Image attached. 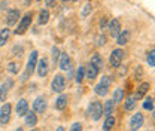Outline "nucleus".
<instances>
[{
	"mask_svg": "<svg viewBox=\"0 0 155 131\" xmlns=\"http://www.w3.org/2000/svg\"><path fill=\"white\" fill-rule=\"evenodd\" d=\"M84 77H85V66H79L76 70V76H75V80H76V84H82V80H84Z\"/></svg>",
	"mask_w": 155,
	"mask_h": 131,
	"instance_id": "nucleus-27",
	"label": "nucleus"
},
{
	"mask_svg": "<svg viewBox=\"0 0 155 131\" xmlns=\"http://www.w3.org/2000/svg\"><path fill=\"white\" fill-rule=\"evenodd\" d=\"M91 12H93V5H91V3H85L84 8H82V17L87 18Z\"/></svg>",
	"mask_w": 155,
	"mask_h": 131,
	"instance_id": "nucleus-32",
	"label": "nucleus"
},
{
	"mask_svg": "<svg viewBox=\"0 0 155 131\" xmlns=\"http://www.w3.org/2000/svg\"><path fill=\"white\" fill-rule=\"evenodd\" d=\"M124 55H125V52H124L121 48L114 49V51L110 52V57H109V63H110V66H112L114 69L121 67V63H122V60H124Z\"/></svg>",
	"mask_w": 155,
	"mask_h": 131,
	"instance_id": "nucleus-4",
	"label": "nucleus"
},
{
	"mask_svg": "<svg viewBox=\"0 0 155 131\" xmlns=\"http://www.w3.org/2000/svg\"><path fill=\"white\" fill-rule=\"evenodd\" d=\"M22 51H24V49H22V46H21V45H15V46H14V48H12V54H14V55H22Z\"/></svg>",
	"mask_w": 155,
	"mask_h": 131,
	"instance_id": "nucleus-36",
	"label": "nucleus"
},
{
	"mask_svg": "<svg viewBox=\"0 0 155 131\" xmlns=\"http://www.w3.org/2000/svg\"><path fill=\"white\" fill-rule=\"evenodd\" d=\"M15 109H17V115H18L19 118L25 116V113L28 112V103H27V100H24V98H19L18 101H17V106H15Z\"/></svg>",
	"mask_w": 155,
	"mask_h": 131,
	"instance_id": "nucleus-14",
	"label": "nucleus"
},
{
	"mask_svg": "<svg viewBox=\"0 0 155 131\" xmlns=\"http://www.w3.org/2000/svg\"><path fill=\"white\" fill-rule=\"evenodd\" d=\"M51 57H52V63L57 64L58 58H60V49H58L57 46H52V49H51Z\"/></svg>",
	"mask_w": 155,
	"mask_h": 131,
	"instance_id": "nucleus-33",
	"label": "nucleus"
},
{
	"mask_svg": "<svg viewBox=\"0 0 155 131\" xmlns=\"http://www.w3.org/2000/svg\"><path fill=\"white\" fill-rule=\"evenodd\" d=\"M124 97H125V94H124V90L122 88H116L115 91H114V98H112V101L114 103H121L122 100H124Z\"/></svg>",
	"mask_w": 155,
	"mask_h": 131,
	"instance_id": "nucleus-26",
	"label": "nucleus"
},
{
	"mask_svg": "<svg viewBox=\"0 0 155 131\" xmlns=\"http://www.w3.org/2000/svg\"><path fill=\"white\" fill-rule=\"evenodd\" d=\"M146 61H148L149 67H154V66H155V51H154V49L148 51V55H146Z\"/></svg>",
	"mask_w": 155,
	"mask_h": 131,
	"instance_id": "nucleus-31",
	"label": "nucleus"
},
{
	"mask_svg": "<svg viewBox=\"0 0 155 131\" xmlns=\"http://www.w3.org/2000/svg\"><path fill=\"white\" fill-rule=\"evenodd\" d=\"M9 36H11V28H3L0 30V46H5L6 42L9 40Z\"/></svg>",
	"mask_w": 155,
	"mask_h": 131,
	"instance_id": "nucleus-25",
	"label": "nucleus"
},
{
	"mask_svg": "<svg viewBox=\"0 0 155 131\" xmlns=\"http://www.w3.org/2000/svg\"><path fill=\"white\" fill-rule=\"evenodd\" d=\"M106 43V36L104 34H98L96 38V45H98V46H103Z\"/></svg>",
	"mask_w": 155,
	"mask_h": 131,
	"instance_id": "nucleus-35",
	"label": "nucleus"
},
{
	"mask_svg": "<svg viewBox=\"0 0 155 131\" xmlns=\"http://www.w3.org/2000/svg\"><path fill=\"white\" fill-rule=\"evenodd\" d=\"M107 27V21H106V18H101V21H100V30H104Z\"/></svg>",
	"mask_w": 155,
	"mask_h": 131,
	"instance_id": "nucleus-38",
	"label": "nucleus"
},
{
	"mask_svg": "<svg viewBox=\"0 0 155 131\" xmlns=\"http://www.w3.org/2000/svg\"><path fill=\"white\" fill-rule=\"evenodd\" d=\"M87 115L93 119V121H98L103 115V104L100 101H91L88 109H87Z\"/></svg>",
	"mask_w": 155,
	"mask_h": 131,
	"instance_id": "nucleus-3",
	"label": "nucleus"
},
{
	"mask_svg": "<svg viewBox=\"0 0 155 131\" xmlns=\"http://www.w3.org/2000/svg\"><path fill=\"white\" fill-rule=\"evenodd\" d=\"M15 131H24V130H22V128H17V130H15Z\"/></svg>",
	"mask_w": 155,
	"mask_h": 131,
	"instance_id": "nucleus-42",
	"label": "nucleus"
},
{
	"mask_svg": "<svg viewBox=\"0 0 155 131\" xmlns=\"http://www.w3.org/2000/svg\"><path fill=\"white\" fill-rule=\"evenodd\" d=\"M11 113H12V104L5 103L0 107V125H8L11 121Z\"/></svg>",
	"mask_w": 155,
	"mask_h": 131,
	"instance_id": "nucleus-5",
	"label": "nucleus"
},
{
	"mask_svg": "<svg viewBox=\"0 0 155 131\" xmlns=\"http://www.w3.org/2000/svg\"><path fill=\"white\" fill-rule=\"evenodd\" d=\"M46 107H48V103H46V98L45 97H42V95H39L35 98V101H33V112L36 113H45L46 110Z\"/></svg>",
	"mask_w": 155,
	"mask_h": 131,
	"instance_id": "nucleus-7",
	"label": "nucleus"
},
{
	"mask_svg": "<svg viewBox=\"0 0 155 131\" xmlns=\"http://www.w3.org/2000/svg\"><path fill=\"white\" fill-rule=\"evenodd\" d=\"M67 103H69V97L66 94H60L57 97V100H55V109L57 110H64Z\"/></svg>",
	"mask_w": 155,
	"mask_h": 131,
	"instance_id": "nucleus-16",
	"label": "nucleus"
},
{
	"mask_svg": "<svg viewBox=\"0 0 155 131\" xmlns=\"http://www.w3.org/2000/svg\"><path fill=\"white\" fill-rule=\"evenodd\" d=\"M90 64H91V66H94L97 70L100 72V70L103 69V58L98 55V54H94V55L91 57V60H90Z\"/></svg>",
	"mask_w": 155,
	"mask_h": 131,
	"instance_id": "nucleus-21",
	"label": "nucleus"
},
{
	"mask_svg": "<svg viewBox=\"0 0 155 131\" xmlns=\"http://www.w3.org/2000/svg\"><path fill=\"white\" fill-rule=\"evenodd\" d=\"M130 40V30H121L119 34L116 36V43L118 45H125Z\"/></svg>",
	"mask_w": 155,
	"mask_h": 131,
	"instance_id": "nucleus-17",
	"label": "nucleus"
},
{
	"mask_svg": "<svg viewBox=\"0 0 155 131\" xmlns=\"http://www.w3.org/2000/svg\"><path fill=\"white\" fill-rule=\"evenodd\" d=\"M64 87H66V77L61 75V73H57V75L54 76L52 82H51V88H52V91H54V93L61 94L63 93V90H64Z\"/></svg>",
	"mask_w": 155,
	"mask_h": 131,
	"instance_id": "nucleus-6",
	"label": "nucleus"
},
{
	"mask_svg": "<svg viewBox=\"0 0 155 131\" xmlns=\"http://www.w3.org/2000/svg\"><path fill=\"white\" fill-rule=\"evenodd\" d=\"M143 121H145V118H143V115L140 112H137V113H134L131 118H130V130L131 131H137L142 125H143Z\"/></svg>",
	"mask_w": 155,
	"mask_h": 131,
	"instance_id": "nucleus-8",
	"label": "nucleus"
},
{
	"mask_svg": "<svg viewBox=\"0 0 155 131\" xmlns=\"http://www.w3.org/2000/svg\"><path fill=\"white\" fill-rule=\"evenodd\" d=\"M38 51H31L30 52V57H28V61H27V66H25V70L21 76V80H27L28 77H31L36 66H38Z\"/></svg>",
	"mask_w": 155,
	"mask_h": 131,
	"instance_id": "nucleus-1",
	"label": "nucleus"
},
{
	"mask_svg": "<svg viewBox=\"0 0 155 131\" xmlns=\"http://www.w3.org/2000/svg\"><path fill=\"white\" fill-rule=\"evenodd\" d=\"M136 104H137V100L134 98V95H128L124 101V109L125 110H133L136 107Z\"/></svg>",
	"mask_w": 155,
	"mask_h": 131,
	"instance_id": "nucleus-22",
	"label": "nucleus"
},
{
	"mask_svg": "<svg viewBox=\"0 0 155 131\" xmlns=\"http://www.w3.org/2000/svg\"><path fill=\"white\" fill-rule=\"evenodd\" d=\"M24 121H25V125L28 127H35L38 124V115L35 112H27L24 116Z\"/></svg>",
	"mask_w": 155,
	"mask_h": 131,
	"instance_id": "nucleus-20",
	"label": "nucleus"
},
{
	"mask_svg": "<svg viewBox=\"0 0 155 131\" xmlns=\"http://www.w3.org/2000/svg\"><path fill=\"white\" fill-rule=\"evenodd\" d=\"M19 15H21V14H19L18 9H9V11H8V15H6V24H8L9 27L15 25V24L18 22Z\"/></svg>",
	"mask_w": 155,
	"mask_h": 131,
	"instance_id": "nucleus-13",
	"label": "nucleus"
},
{
	"mask_svg": "<svg viewBox=\"0 0 155 131\" xmlns=\"http://www.w3.org/2000/svg\"><path fill=\"white\" fill-rule=\"evenodd\" d=\"M58 67L61 70H70V58L66 52H60V58H58Z\"/></svg>",
	"mask_w": 155,
	"mask_h": 131,
	"instance_id": "nucleus-15",
	"label": "nucleus"
},
{
	"mask_svg": "<svg viewBox=\"0 0 155 131\" xmlns=\"http://www.w3.org/2000/svg\"><path fill=\"white\" fill-rule=\"evenodd\" d=\"M45 5H46V6H49V8H54V6H55V2H51V0H46V2H45Z\"/></svg>",
	"mask_w": 155,
	"mask_h": 131,
	"instance_id": "nucleus-39",
	"label": "nucleus"
},
{
	"mask_svg": "<svg viewBox=\"0 0 155 131\" xmlns=\"http://www.w3.org/2000/svg\"><path fill=\"white\" fill-rule=\"evenodd\" d=\"M100 85H103V87H110V84H112V77L110 76H101V79H100V82H98Z\"/></svg>",
	"mask_w": 155,
	"mask_h": 131,
	"instance_id": "nucleus-34",
	"label": "nucleus"
},
{
	"mask_svg": "<svg viewBox=\"0 0 155 131\" xmlns=\"http://www.w3.org/2000/svg\"><path fill=\"white\" fill-rule=\"evenodd\" d=\"M31 131H39V130H36V128H33V130H31Z\"/></svg>",
	"mask_w": 155,
	"mask_h": 131,
	"instance_id": "nucleus-43",
	"label": "nucleus"
},
{
	"mask_svg": "<svg viewBox=\"0 0 155 131\" xmlns=\"http://www.w3.org/2000/svg\"><path fill=\"white\" fill-rule=\"evenodd\" d=\"M69 131H82V124L81 122H73Z\"/></svg>",
	"mask_w": 155,
	"mask_h": 131,
	"instance_id": "nucleus-37",
	"label": "nucleus"
},
{
	"mask_svg": "<svg viewBox=\"0 0 155 131\" xmlns=\"http://www.w3.org/2000/svg\"><path fill=\"white\" fill-rule=\"evenodd\" d=\"M55 131H66V130H64V127H61V125H60V127H57V130Z\"/></svg>",
	"mask_w": 155,
	"mask_h": 131,
	"instance_id": "nucleus-41",
	"label": "nucleus"
},
{
	"mask_svg": "<svg viewBox=\"0 0 155 131\" xmlns=\"http://www.w3.org/2000/svg\"><path fill=\"white\" fill-rule=\"evenodd\" d=\"M115 122H116V119H115V116H114V115H112V116H107V118L104 119L103 130L104 131H110L114 127H115Z\"/></svg>",
	"mask_w": 155,
	"mask_h": 131,
	"instance_id": "nucleus-24",
	"label": "nucleus"
},
{
	"mask_svg": "<svg viewBox=\"0 0 155 131\" xmlns=\"http://www.w3.org/2000/svg\"><path fill=\"white\" fill-rule=\"evenodd\" d=\"M98 70H97L94 66H91V64H88L87 67H85V77L88 79V80H93V79H96L97 76H98Z\"/></svg>",
	"mask_w": 155,
	"mask_h": 131,
	"instance_id": "nucleus-19",
	"label": "nucleus"
},
{
	"mask_svg": "<svg viewBox=\"0 0 155 131\" xmlns=\"http://www.w3.org/2000/svg\"><path fill=\"white\" fill-rule=\"evenodd\" d=\"M115 110V103L112 100H106L104 104H103V115L107 118V116H112V113Z\"/></svg>",
	"mask_w": 155,
	"mask_h": 131,
	"instance_id": "nucleus-18",
	"label": "nucleus"
},
{
	"mask_svg": "<svg viewBox=\"0 0 155 131\" xmlns=\"http://www.w3.org/2000/svg\"><path fill=\"white\" fill-rule=\"evenodd\" d=\"M107 30H109V34H110V38H115L119 34V31H121V22H119V19L118 18H112L109 22H107Z\"/></svg>",
	"mask_w": 155,
	"mask_h": 131,
	"instance_id": "nucleus-9",
	"label": "nucleus"
},
{
	"mask_svg": "<svg viewBox=\"0 0 155 131\" xmlns=\"http://www.w3.org/2000/svg\"><path fill=\"white\" fill-rule=\"evenodd\" d=\"M14 87V80L11 77L6 79V82H3L0 85V101H6L8 98V94H9V90Z\"/></svg>",
	"mask_w": 155,
	"mask_h": 131,
	"instance_id": "nucleus-10",
	"label": "nucleus"
},
{
	"mask_svg": "<svg viewBox=\"0 0 155 131\" xmlns=\"http://www.w3.org/2000/svg\"><path fill=\"white\" fill-rule=\"evenodd\" d=\"M48 21H49V12H48V9H42L39 12L38 22L40 25H45V24H48Z\"/></svg>",
	"mask_w": 155,
	"mask_h": 131,
	"instance_id": "nucleus-23",
	"label": "nucleus"
},
{
	"mask_svg": "<svg viewBox=\"0 0 155 131\" xmlns=\"http://www.w3.org/2000/svg\"><path fill=\"white\" fill-rule=\"evenodd\" d=\"M143 109L145 110H154V98L152 97H146L145 101H143Z\"/></svg>",
	"mask_w": 155,
	"mask_h": 131,
	"instance_id": "nucleus-30",
	"label": "nucleus"
},
{
	"mask_svg": "<svg viewBox=\"0 0 155 131\" xmlns=\"http://www.w3.org/2000/svg\"><path fill=\"white\" fill-rule=\"evenodd\" d=\"M6 70H8L9 73H12V75H17V73L19 72V67H18V64H17L15 61H11V63L6 64Z\"/></svg>",
	"mask_w": 155,
	"mask_h": 131,
	"instance_id": "nucleus-29",
	"label": "nucleus"
},
{
	"mask_svg": "<svg viewBox=\"0 0 155 131\" xmlns=\"http://www.w3.org/2000/svg\"><path fill=\"white\" fill-rule=\"evenodd\" d=\"M94 93L97 95H100V97H104L106 94L109 93V88L107 87H103V85H100V84H97L96 87H94Z\"/></svg>",
	"mask_w": 155,
	"mask_h": 131,
	"instance_id": "nucleus-28",
	"label": "nucleus"
},
{
	"mask_svg": "<svg viewBox=\"0 0 155 131\" xmlns=\"http://www.w3.org/2000/svg\"><path fill=\"white\" fill-rule=\"evenodd\" d=\"M6 6H8V3H6V2H2V3H0V8H2V9H5Z\"/></svg>",
	"mask_w": 155,
	"mask_h": 131,
	"instance_id": "nucleus-40",
	"label": "nucleus"
},
{
	"mask_svg": "<svg viewBox=\"0 0 155 131\" xmlns=\"http://www.w3.org/2000/svg\"><path fill=\"white\" fill-rule=\"evenodd\" d=\"M36 69H38V75L40 77H45V76L49 73V66H48V58H45V57H42L40 60H38V66H36Z\"/></svg>",
	"mask_w": 155,
	"mask_h": 131,
	"instance_id": "nucleus-11",
	"label": "nucleus"
},
{
	"mask_svg": "<svg viewBox=\"0 0 155 131\" xmlns=\"http://www.w3.org/2000/svg\"><path fill=\"white\" fill-rule=\"evenodd\" d=\"M149 90H151V84H149V82H142V84L137 87V90H136L134 98L136 100H142V98H145V95L148 94Z\"/></svg>",
	"mask_w": 155,
	"mask_h": 131,
	"instance_id": "nucleus-12",
	"label": "nucleus"
},
{
	"mask_svg": "<svg viewBox=\"0 0 155 131\" xmlns=\"http://www.w3.org/2000/svg\"><path fill=\"white\" fill-rule=\"evenodd\" d=\"M31 21H33V14L31 12H27L22 18H19V22H18V27L14 30V33L17 34V36H21V34H24L28 28H30V24H31Z\"/></svg>",
	"mask_w": 155,
	"mask_h": 131,
	"instance_id": "nucleus-2",
	"label": "nucleus"
}]
</instances>
